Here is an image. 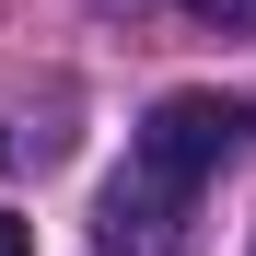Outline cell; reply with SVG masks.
<instances>
[{
  "mask_svg": "<svg viewBox=\"0 0 256 256\" xmlns=\"http://www.w3.org/2000/svg\"><path fill=\"white\" fill-rule=\"evenodd\" d=\"M244 140H256V94H163L140 116L128 175H116V222H152V210L198 198V175H222Z\"/></svg>",
  "mask_w": 256,
  "mask_h": 256,
  "instance_id": "1",
  "label": "cell"
},
{
  "mask_svg": "<svg viewBox=\"0 0 256 256\" xmlns=\"http://www.w3.org/2000/svg\"><path fill=\"white\" fill-rule=\"evenodd\" d=\"M0 256H35V222H12V210H0Z\"/></svg>",
  "mask_w": 256,
  "mask_h": 256,
  "instance_id": "2",
  "label": "cell"
},
{
  "mask_svg": "<svg viewBox=\"0 0 256 256\" xmlns=\"http://www.w3.org/2000/svg\"><path fill=\"white\" fill-rule=\"evenodd\" d=\"M198 12H210V24H256V0H198Z\"/></svg>",
  "mask_w": 256,
  "mask_h": 256,
  "instance_id": "3",
  "label": "cell"
},
{
  "mask_svg": "<svg viewBox=\"0 0 256 256\" xmlns=\"http://www.w3.org/2000/svg\"><path fill=\"white\" fill-rule=\"evenodd\" d=\"M0 163H12V128H0Z\"/></svg>",
  "mask_w": 256,
  "mask_h": 256,
  "instance_id": "4",
  "label": "cell"
}]
</instances>
